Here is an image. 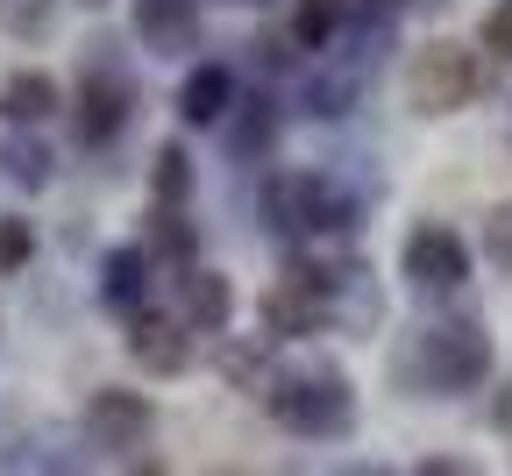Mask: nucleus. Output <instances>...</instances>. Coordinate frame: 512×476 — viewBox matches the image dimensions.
I'll use <instances>...</instances> for the list:
<instances>
[{"instance_id": "obj_15", "label": "nucleus", "mask_w": 512, "mask_h": 476, "mask_svg": "<svg viewBox=\"0 0 512 476\" xmlns=\"http://www.w3.org/2000/svg\"><path fill=\"white\" fill-rule=\"evenodd\" d=\"M0 22H8L15 36H43V22H50V0H0Z\"/></svg>"}, {"instance_id": "obj_7", "label": "nucleus", "mask_w": 512, "mask_h": 476, "mask_svg": "<svg viewBox=\"0 0 512 476\" xmlns=\"http://www.w3.org/2000/svg\"><path fill=\"white\" fill-rule=\"evenodd\" d=\"M228 100H235V79L221 72V64H200V72L185 79V93H178V107H185L192 128H214L228 114Z\"/></svg>"}, {"instance_id": "obj_5", "label": "nucleus", "mask_w": 512, "mask_h": 476, "mask_svg": "<svg viewBox=\"0 0 512 476\" xmlns=\"http://www.w3.org/2000/svg\"><path fill=\"white\" fill-rule=\"evenodd\" d=\"M86 427L100 434V448H136L143 427H150V405H143L136 391H100L93 413H86Z\"/></svg>"}, {"instance_id": "obj_9", "label": "nucleus", "mask_w": 512, "mask_h": 476, "mask_svg": "<svg viewBox=\"0 0 512 476\" xmlns=\"http://www.w3.org/2000/svg\"><path fill=\"white\" fill-rule=\"evenodd\" d=\"M57 107V86L43 79V72H22V79H8V93H0V114H8L15 128H29V121H43Z\"/></svg>"}, {"instance_id": "obj_11", "label": "nucleus", "mask_w": 512, "mask_h": 476, "mask_svg": "<svg viewBox=\"0 0 512 476\" xmlns=\"http://www.w3.org/2000/svg\"><path fill=\"white\" fill-rule=\"evenodd\" d=\"M143 36L157 43V50H185L192 43V8H185V0H143Z\"/></svg>"}, {"instance_id": "obj_6", "label": "nucleus", "mask_w": 512, "mask_h": 476, "mask_svg": "<svg viewBox=\"0 0 512 476\" xmlns=\"http://www.w3.org/2000/svg\"><path fill=\"white\" fill-rule=\"evenodd\" d=\"M484 363H491V349H484L477 327H441L434 334V384H470V377H484Z\"/></svg>"}, {"instance_id": "obj_13", "label": "nucleus", "mask_w": 512, "mask_h": 476, "mask_svg": "<svg viewBox=\"0 0 512 476\" xmlns=\"http://www.w3.org/2000/svg\"><path fill=\"white\" fill-rule=\"evenodd\" d=\"M107 299L114 306H136L143 299V249H114L107 256Z\"/></svg>"}, {"instance_id": "obj_12", "label": "nucleus", "mask_w": 512, "mask_h": 476, "mask_svg": "<svg viewBox=\"0 0 512 476\" xmlns=\"http://www.w3.org/2000/svg\"><path fill=\"white\" fill-rule=\"evenodd\" d=\"M185 320L192 327H221L228 320V285L214 278V270H192L185 278Z\"/></svg>"}, {"instance_id": "obj_17", "label": "nucleus", "mask_w": 512, "mask_h": 476, "mask_svg": "<svg viewBox=\"0 0 512 476\" xmlns=\"http://www.w3.org/2000/svg\"><path fill=\"white\" fill-rule=\"evenodd\" d=\"M484 50H498V57H512V0H498V8L484 15Z\"/></svg>"}, {"instance_id": "obj_21", "label": "nucleus", "mask_w": 512, "mask_h": 476, "mask_svg": "<svg viewBox=\"0 0 512 476\" xmlns=\"http://www.w3.org/2000/svg\"><path fill=\"white\" fill-rule=\"evenodd\" d=\"M420 476H470L463 462H420Z\"/></svg>"}, {"instance_id": "obj_2", "label": "nucleus", "mask_w": 512, "mask_h": 476, "mask_svg": "<svg viewBox=\"0 0 512 476\" xmlns=\"http://www.w3.org/2000/svg\"><path fill=\"white\" fill-rule=\"evenodd\" d=\"M406 278L413 285H427V292H448V285H463L470 278V249H463V235H448V228H413L406 235Z\"/></svg>"}, {"instance_id": "obj_4", "label": "nucleus", "mask_w": 512, "mask_h": 476, "mask_svg": "<svg viewBox=\"0 0 512 476\" xmlns=\"http://www.w3.org/2000/svg\"><path fill=\"white\" fill-rule=\"evenodd\" d=\"M121 121H128V79H121V72H86V93H79V135H86V143H107Z\"/></svg>"}, {"instance_id": "obj_14", "label": "nucleus", "mask_w": 512, "mask_h": 476, "mask_svg": "<svg viewBox=\"0 0 512 476\" xmlns=\"http://www.w3.org/2000/svg\"><path fill=\"white\" fill-rule=\"evenodd\" d=\"M335 22H342V0H299V15H292V36L320 50V43L335 36Z\"/></svg>"}, {"instance_id": "obj_1", "label": "nucleus", "mask_w": 512, "mask_h": 476, "mask_svg": "<svg viewBox=\"0 0 512 476\" xmlns=\"http://www.w3.org/2000/svg\"><path fill=\"white\" fill-rule=\"evenodd\" d=\"M477 86H484V79H477V57H470L463 43H427V50L406 64V93H413V107H420V114H448V107H463Z\"/></svg>"}, {"instance_id": "obj_10", "label": "nucleus", "mask_w": 512, "mask_h": 476, "mask_svg": "<svg viewBox=\"0 0 512 476\" xmlns=\"http://www.w3.org/2000/svg\"><path fill=\"white\" fill-rule=\"evenodd\" d=\"M136 363H150V370H185V334L171 327V320H136Z\"/></svg>"}, {"instance_id": "obj_19", "label": "nucleus", "mask_w": 512, "mask_h": 476, "mask_svg": "<svg viewBox=\"0 0 512 476\" xmlns=\"http://www.w3.org/2000/svg\"><path fill=\"white\" fill-rule=\"evenodd\" d=\"M8 164H15V178H22V185H43V178H50V157H43V150H29V143H15V157H8Z\"/></svg>"}, {"instance_id": "obj_20", "label": "nucleus", "mask_w": 512, "mask_h": 476, "mask_svg": "<svg viewBox=\"0 0 512 476\" xmlns=\"http://www.w3.org/2000/svg\"><path fill=\"white\" fill-rule=\"evenodd\" d=\"M498 256H505V263H512V207H505V214H498Z\"/></svg>"}, {"instance_id": "obj_8", "label": "nucleus", "mask_w": 512, "mask_h": 476, "mask_svg": "<svg viewBox=\"0 0 512 476\" xmlns=\"http://www.w3.org/2000/svg\"><path fill=\"white\" fill-rule=\"evenodd\" d=\"M313 320H320V285H313V278H292V285H278V292L264 299V327H278V334H285V327L299 334V327H313Z\"/></svg>"}, {"instance_id": "obj_16", "label": "nucleus", "mask_w": 512, "mask_h": 476, "mask_svg": "<svg viewBox=\"0 0 512 476\" xmlns=\"http://www.w3.org/2000/svg\"><path fill=\"white\" fill-rule=\"evenodd\" d=\"M185 185H192V171H185V150H164V157H157V199L171 207V199H185Z\"/></svg>"}, {"instance_id": "obj_18", "label": "nucleus", "mask_w": 512, "mask_h": 476, "mask_svg": "<svg viewBox=\"0 0 512 476\" xmlns=\"http://www.w3.org/2000/svg\"><path fill=\"white\" fill-rule=\"evenodd\" d=\"M29 256V221H0V270H15Z\"/></svg>"}, {"instance_id": "obj_3", "label": "nucleus", "mask_w": 512, "mask_h": 476, "mask_svg": "<svg viewBox=\"0 0 512 476\" xmlns=\"http://www.w3.org/2000/svg\"><path fill=\"white\" fill-rule=\"evenodd\" d=\"M271 405H278V420H285V427H299V434H335V427H349V391H342L335 377L285 384Z\"/></svg>"}]
</instances>
